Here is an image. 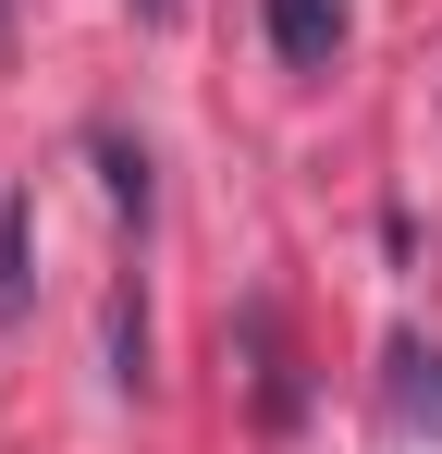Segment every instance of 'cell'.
I'll return each instance as SVG.
<instances>
[{
	"mask_svg": "<svg viewBox=\"0 0 442 454\" xmlns=\"http://www.w3.org/2000/svg\"><path fill=\"white\" fill-rule=\"evenodd\" d=\"M271 50H283L295 74H332V50H344V0H271Z\"/></svg>",
	"mask_w": 442,
	"mask_h": 454,
	"instance_id": "6da1fadb",
	"label": "cell"
},
{
	"mask_svg": "<svg viewBox=\"0 0 442 454\" xmlns=\"http://www.w3.org/2000/svg\"><path fill=\"white\" fill-rule=\"evenodd\" d=\"M393 405H406V418H430V430H442V356L418 344V332H393Z\"/></svg>",
	"mask_w": 442,
	"mask_h": 454,
	"instance_id": "7a4b0ae2",
	"label": "cell"
},
{
	"mask_svg": "<svg viewBox=\"0 0 442 454\" xmlns=\"http://www.w3.org/2000/svg\"><path fill=\"white\" fill-rule=\"evenodd\" d=\"M25 222H37V209H25V184H12V197H0V319L25 307Z\"/></svg>",
	"mask_w": 442,
	"mask_h": 454,
	"instance_id": "3957f363",
	"label": "cell"
},
{
	"mask_svg": "<svg viewBox=\"0 0 442 454\" xmlns=\"http://www.w3.org/2000/svg\"><path fill=\"white\" fill-rule=\"evenodd\" d=\"M136 12H172V0H136Z\"/></svg>",
	"mask_w": 442,
	"mask_h": 454,
	"instance_id": "277c9868",
	"label": "cell"
}]
</instances>
